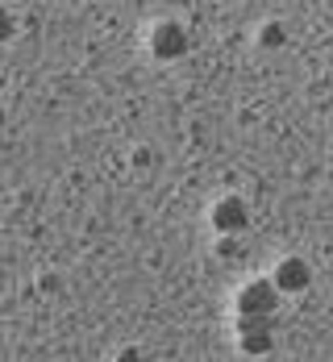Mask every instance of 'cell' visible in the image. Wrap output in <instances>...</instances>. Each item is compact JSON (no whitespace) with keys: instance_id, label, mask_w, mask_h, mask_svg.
Returning a JSON list of instances; mask_svg holds the SVG:
<instances>
[{"instance_id":"cell-1","label":"cell","mask_w":333,"mask_h":362,"mask_svg":"<svg viewBox=\"0 0 333 362\" xmlns=\"http://www.w3.org/2000/svg\"><path fill=\"white\" fill-rule=\"evenodd\" d=\"M279 308V291L271 279H250L233 291V313L238 317H275Z\"/></svg>"},{"instance_id":"cell-4","label":"cell","mask_w":333,"mask_h":362,"mask_svg":"<svg viewBox=\"0 0 333 362\" xmlns=\"http://www.w3.org/2000/svg\"><path fill=\"white\" fill-rule=\"evenodd\" d=\"M187 50H192V42H187V30L180 21H158L154 30H150V54L158 59V63H180Z\"/></svg>"},{"instance_id":"cell-6","label":"cell","mask_w":333,"mask_h":362,"mask_svg":"<svg viewBox=\"0 0 333 362\" xmlns=\"http://www.w3.org/2000/svg\"><path fill=\"white\" fill-rule=\"evenodd\" d=\"M259 42L267 46V50H275V46H284V25H279V21H267V25L259 30Z\"/></svg>"},{"instance_id":"cell-8","label":"cell","mask_w":333,"mask_h":362,"mask_svg":"<svg viewBox=\"0 0 333 362\" xmlns=\"http://www.w3.org/2000/svg\"><path fill=\"white\" fill-rule=\"evenodd\" d=\"M117 362H142V354H138V350L129 346V350H121V354H117Z\"/></svg>"},{"instance_id":"cell-5","label":"cell","mask_w":333,"mask_h":362,"mask_svg":"<svg viewBox=\"0 0 333 362\" xmlns=\"http://www.w3.org/2000/svg\"><path fill=\"white\" fill-rule=\"evenodd\" d=\"M279 296H300V291L312 284V271H308V262L300 258V254H284L275 267H271V275H267Z\"/></svg>"},{"instance_id":"cell-2","label":"cell","mask_w":333,"mask_h":362,"mask_svg":"<svg viewBox=\"0 0 333 362\" xmlns=\"http://www.w3.org/2000/svg\"><path fill=\"white\" fill-rule=\"evenodd\" d=\"M209 225L217 238H242L250 229V204L242 196H221L213 209H209Z\"/></svg>"},{"instance_id":"cell-3","label":"cell","mask_w":333,"mask_h":362,"mask_svg":"<svg viewBox=\"0 0 333 362\" xmlns=\"http://www.w3.org/2000/svg\"><path fill=\"white\" fill-rule=\"evenodd\" d=\"M233 337H238V350H242L246 358L271 354V346H275L271 317H238V321H233Z\"/></svg>"},{"instance_id":"cell-7","label":"cell","mask_w":333,"mask_h":362,"mask_svg":"<svg viewBox=\"0 0 333 362\" xmlns=\"http://www.w3.org/2000/svg\"><path fill=\"white\" fill-rule=\"evenodd\" d=\"M217 254L221 258H233V254H242V242L238 238H217Z\"/></svg>"}]
</instances>
